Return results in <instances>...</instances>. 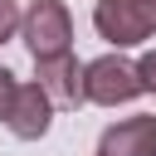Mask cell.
<instances>
[{"label": "cell", "instance_id": "6", "mask_svg": "<svg viewBox=\"0 0 156 156\" xmlns=\"http://www.w3.org/2000/svg\"><path fill=\"white\" fill-rule=\"evenodd\" d=\"M98 156H156V117H127L102 132Z\"/></svg>", "mask_w": 156, "mask_h": 156}, {"label": "cell", "instance_id": "5", "mask_svg": "<svg viewBox=\"0 0 156 156\" xmlns=\"http://www.w3.org/2000/svg\"><path fill=\"white\" fill-rule=\"evenodd\" d=\"M49 122H54V102L39 93V83H20V93H15V107H10V117H5V127H10L20 141H39V136L49 132Z\"/></svg>", "mask_w": 156, "mask_h": 156}, {"label": "cell", "instance_id": "3", "mask_svg": "<svg viewBox=\"0 0 156 156\" xmlns=\"http://www.w3.org/2000/svg\"><path fill=\"white\" fill-rule=\"evenodd\" d=\"M136 93H141L136 63H127L122 54H102V58L83 63V102L117 107V102H132Z\"/></svg>", "mask_w": 156, "mask_h": 156}, {"label": "cell", "instance_id": "8", "mask_svg": "<svg viewBox=\"0 0 156 156\" xmlns=\"http://www.w3.org/2000/svg\"><path fill=\"white\" fill-rule=\"evenodd\" d=\"M15 29H20V5H15V0H0V44H5Z\"/></svg>", "mask_w": 156, "mask_h": 156}, {"label": "cell", "instance_id": "7", "mask_svg": "<svg viewBox=\"0 0 156 156\" xmlns=\"http://www.w3.org/2000/svg\"><path fill=\"white\" fill-rule=\"evenodd\" d=\"M15 93H20L15 73H10V68H0V122L10 117V107H15Z\"/></svg>", "mask_w": 156, "mask_h": 156}, {"label": "cell", "instance_id": "2", "mask_svg": "<svg viewBox=\"0 0 156 156\" xmlns=\"http://www.w3.org/2000/svg\"><path fill=\"white\" fill-rule=\"evenodd\" d=\"M93 29L112 49H132L156 34V0H98L93 5Z\"/></svg>", "mask_w": 156, "mask_h": 156}, {"label": "cell", "instance_id": "4", "mask_svg": "<svg viewBox=\"0 0 156 156\" xmlns=\"http://www.w3.org/2000/svg\"><path fill=\"white\" fill-rule=\"evenodd\" d=\"M34 83H39V93L54 107H78L83 102V63L73 54H58V58L34 63Z\"/></svg>", "mask_w": 156, "mask_h": 156}, {"label": "cell", "instance_id": "1", "mask_svg": "<svg viewBox=\"0 0 156 156\" xmlns=\"http://www.w3.org/2000/svg\"><path fill=\"white\" fill-rule=\"evenodd\" d=\"M20 34H24L34 63L58 58V54H68V44H73V15H68L63 0H29V10L20 15Z\"/></svg>", "mask_w": 156, "mask_h": 156}, {"label": "cell", "instance_id": "9", "mask_svg": "<svg viewBox=\"0 0 156 156\" xmlns=\"http://www.w3.org/2000/svg\"><path fill=\"white\" fill-rule=\"evenodd\" d=\"M136 78H141V93H156V49H151V54H141Z\"/></svg>", "mask_w": 156, "mask_h": 156}]
</instances>
